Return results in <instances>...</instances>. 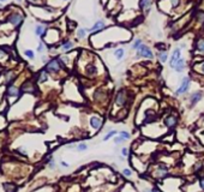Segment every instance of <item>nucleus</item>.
<instances>
[{"label": "nucleus", "mask_w": 204, "mask_h": 192, "mask_svg": "<svg viewBox=\"0 0 204 192\" xmlns=\"http://www.w3.org/2000/svg\"><path fill=\"white\" fill-rule=\"evenodd\" d=\"M118 133H119V131H116V130H109V131H107V133L102 138V142H107V141H109L110 138H114L116 135H118Z\"/></svg>", "instance_id": "nucleus-19"}, {"label": "nucleus", "mask_w": 204, "mask_h": 192, "mask_svg": "<svg viewBox=\"0 0 204 192\" xmlns=\"http://www.w3.org/2000/svg\"><path fill=\"white\" fill-rule=\"evenodd\" d=\"M202 98H203V91L198 90V91L192 92V94L190 95V107H195Z\"/></svg>", "instance_id": "nucleus-10"}, {"label": "nucleus", "mask_w": 204, "mask_h": 192, "mask_svg": "<svg viewBox=\"0 0 204 192\" xmlns=\"http://www.w3.org/2000/svg\"><path fill=\"white\" fill-rule=\"evenodd\" d=\"M60 165H61L62 167H66V168L68 167V163H66V162H65V161H61V162H60Z\"/></svg>", "instance_id": "nucleus-44"}, {"label": "nucleus", "mask_w": 204, "mask_h": 192, "mask_svg": "<svg viewBox=\"0 0 204 192\" xmlns=\"http://www.w3.org/2000/svg\"><path fill=\"white\" fill-rule=\"evenodd\" d=\"M201 142L202 144H204V130H202V133H201Z\"/></svg>", "instance_id": "nucleus-42"}, {"label": "nucleus", "mask_w": 204, "mask_h": 192, "mask_svg": "<svg viewBox=\"0 0 204 192\" xmlns=\"http://www.w3.org/2000/svg\"><path fill=\"white\" fill-rule=\"evenodd\" d=\"M129 102H130V101H129V92H127V90L121 89V90H119V91L115 94L114 101H113V103H114L115 107L124 108V107H126V104L129 103Z\"/></svg>", "instance_id": "nucleus-2"}, {"label": "nucleus", "mask_w": 204, "mask_h": 192, "mask_svg": "<svg viewBox=\"0 0 204 192\" xmlns=\"http://www.w3.org/2000/svg\"><path fill=\"white\" fill-rule=\"evenodd\" d=\"M195 49H196L197 53H199L201 55H204V39L197 40L196 46H195Z\"/></svg>", "instance_id": "nucleus-17"}, {"label": "nucleus", "mask_w": 204, "mask_h": 192, "mask_svg": "<svg viewBox=\"0 0 204 192\" xmlns=\"http://www.w3.org/2000/svg\"><path fill=\"white\" fill-rule=\"evenodd\" d=\"M162 123H163V125L166 126L167 130L171 131V130H174V129H175V127L178 126V124H179V118H178L177 114L169 113V114H167L166 117H163Z\"/></svg>", "instance_id": "nucleus-3"}, {"label": "nucleus", "mask_w": 204, "mask_h": 192, "mask_svg": "<svg viewBox=\"0 0 204 192\" xmlns=\"http://www.w3.org/2000/svg\"><path fill=\"white\" fill-rule=\"evenodd\" d=\"M118 135L120 136V137H122L125 139V141H129V139L131 138V133L129 132V131H125V130H122V131H119V133Z\"/></svg>", "instance_id": "nucleus-30"}, {"label": "nucleus", "mask_w": 204, "mask_h": 192, "mask_svg": "<svg viewBox=\"0 0 204 192\" xmlns=\"http://www.w3.org/2000/svg\"><path fill=\"white\" fill-rule=\"evenodd\" d=\"M136 54H137V58L142 56V58H145V59H153V58H154L153 50H151L148 46L144 45V43L136 50Z\"/></svg>", "instance_id": "nucleus-8"}, {"label": "nucleus", "mask_w": 204, "mask_h": 192, "mask_svg": "<svg viewBox=\"0 0 204 192\" xmlns=\"http://www.w3.org/2000/svg\"><path fill=\"white\" fill-rule=\"evenodd\" d=\"M142 192H151V187H150V189L145 187V189H143V190H142Z\"/></svg>", "instance_id": "nucleus-45"}, {"label": "nucleus", "mask_w": 204, "mask_h": 192, "mask_svg": "<svg viewBox=\"0 0 204 192\" xmlns=\"http://www.w3.org/2000/svg\"><path fill=\"white\" fill-rule=\"evenodd\" d=\"M198 186H199V189L202 192H204V177L199 178V180H198Z\"/></svg>", "instance_id": "nucleus-34"}, {"label": "nucleus", "mask_w": 204, "mask_h": 192, "mask_svg": "<svg viewBox=\"0 0 204 192\" xmlns=\"http://www.w3.org/2000/svg\"><path fill=\"white\" fill-rule=\"evenodd\" d=\"M143 45V42H142V40L141 39H136L135 41L132 42V46H131V48L132 49H135V50H137L139 47H141V46Z\"/></svg>", "instance_id": "nucleus-29"}, {"label": "nucleus", "mask_w": 204, "mask_h": 192, "mask_svg": "<svg viewBox=\"0 0 204 192\" xmlns=\"http://www.w3.org/2000/svg\"><path fill=\"white\" fill-rule=\"evenodd\" d=\"M120 153H121V156H124V157H130V148H127V147H122L121 150H120Z\"/></svg>", "instance_id": "nucleus-31"}, {"label": "nucleus", "mask_w": 204, "mask_h": 192, "mask_svg": "<svg viewBox=\"0 0 204 192\" xmlns=\"http://www.w3.org/2000/svg\"><path fill=\"white\" fill-rule=\"evenodd\" d=\"M103 123H104L103 118L100 114H92L89 119V125H90L91 129L95 130V131H100L103 126Z\"/></svg>", "instance_id": "nucleus-5"}, {"label": "nucleus", "mask_w": 204, "mask_h": 192, "mask_svg": "<svg viewBox=\"0 0 204 192\" xmlns=\"http://www.w3.org/2000/svg\"><path fill=\"white\" fill-rule=\"evenodd\" d=\"M104 29H106V24H104V22L102 19H100V21H97L91 28L86 29V30H88L89 33H100V31L104 30Z\"/></svg>", "instance_id": "nucleus-12"}, {"label": "nucleus", "mask_w": 204, "mask_h": 192, "mask_svg": "<svg viewBox=\"0 0 204 192\" xmlns=\"http://www.w3.org/2000/svg\"><path fill=\"white\" fill-rule=\"evenodd\" d=\"M86 33H88V30H86V29H84V28L78 29V30H77V37H78L79 40L84 39V37L86 36Z\"/></svg>", "instance_id": "nucleus-28"}, {"label": "nucleus", "mask_w": 204, "mask_h": 192, "mask_svg": "<svg viewBox=\"0 0 204 192\" xmlns=\"http://www.w3.org/2000/svg\"><path fill=\"white\" fill-rule=\"evenodd\" d=\"M45 50V45L42 43V42H40V45H39V47H37V52H43Z\"/></svg>", "instance_id": "nucleus-40"}, {"label": "nucleus", "mask_w": 204, "mask_h": 192, "mask_svg": "<svg viewBox=\"0 0 204 192\" xmlns=\"http://www.w3.org/2000/svg\"><path fill=\"white\" fill-rule=\"evenodd\" d=\"M179 59H181V48H175V49L173 50L172 56H171V59H169V67L173 68L174 65H175L177 61Z\"/></svg>", "instance_id": "nucleus-11"}, {"label": "nucleus", "mask_w": 204, "mask_h": 192, "mask_svg": "<svg viewBox=\"0 0 204 192\" xmlns=\"http://www.w3.org/2000/svg\"><path fill=\"white\" fill-rule=\"evenodd\" d=\"M65 66V64L62 62L61 59H52L47 62L46 65V71L51 73H56L60 71V68Z\"/></svg>", "instance_id": "nucleus-4"}, {"label": "nucleus", "mask_w": 204, "mask_h": 192, "mask_svg": "<svg viewBox=\"0 0 204 192\" xmlns=\"http://www.w3.org/2000/svg\"><path fill=\"white\" fill-rule=\"evenodd\" d=\"M76 150L79 151V153H83V151L88 150V144L84 143V142H80V143H78L77 145H76Z\"/></svg>", "instance_id": "nucleus-25"}, {"label": "nucleus", "mask_w": 204, "mask_h": 192, "mask_svg": "<svg viewBox=\"0 0 204 192\" xmlns=\"http://www.w3.org/2000/svg\"><path fill=\"white\" fill-rule=\"evenodd\" d=\"M193 70H195L196 72H198V73L204 74V60H202L198 64H196V65L193 66Z\"/></svg>", "instance_id": "nucleus-20"}, {"label": "nucleus", "mask_w": 204, "mask_h": 192, "mask_svg": "<svg viewBox=\"0 0 204 192\" xmlns=\"http://www.w3.org/2000/svg\"><path fill=\"white\" fill-rule=\"evenodd\" d=\"M121 174H122V177H125V178H131L132 177V171H131V168H122L121 169Z\"/></svg>", "instance_id": "nucleus-27"}, {"label": "nucleus", "mask_w": 204, "mask_h": 192, "mask_svg": "<svg viewBox=\"0 0 204 192\" xmlns=\"http://www.w3.org/2000/svg\"><path fill=\"white\" fill-rule=\"evenodd\" d=\"M24 89L25 91H30V92H34V86H33V84L31 83H27V86L24 85Z\"/></svg>", "instance_id": "nucleus-35"}, {"label": "nucleus", "mask_w": 204, "mask_h": 192, "mask_svg": "<svg viewBox=\"0 0 204 192\" xmlns=\"http://www.w3.org/2000/svg\"><path fill=\"white\" fill-rule=\"evenodd\" d=\"M18 1H21V0H18Z\"/></svg>", "instance_id": "nucleus-50"}, {"label": "nucleus", "mask_w": 204, "mask_h": 192, "mask_svg": "<svg viewBox=\"0 0 204 192\" xmlns=\"http://www.w3.org/2000/svg\"><path fill=\"white\" fill-rule=\"evenodd\" d=\"M73 48V42L72 41H65L61 45V50L62 52H68Z\"/></svg>", "instance_id": "nucleus-21"}, {"label": "nucleus", "mask_w": 204, "mask_h": 192, "mask_svg": "<svg viewBox=\"0 0 204 192\" xmlns=\"http://www.w3.org/2000/svg\"><path fill=\"white\" fill-rule=\"evenodd\" d=\"M64 1H67V0H64Z\"/></svg>", "instance_id": "nucleus-48"}, {"label": "nucleus", "mask_w": 204, "mask_h": 192, "mask_svg": "<svg viewBox=\"0 0 204 192\" xmlns=\"http://www.w3.org/2000/svg\"><path fill=\"white\" fill-rule=\"evenodd\" d=\"M94 101L98 104H102L103 102L108 101V91L103 90L102 88H98L94 92Z\"/></svg>", "instance_id": "nucleus-7"}, {"label": "nucleus", "mask_w": 204, "mask_h": 192, "mask_svg": "<svg viewBox=\"0 0 204 192\" xmlns=\"http://www.w3.org/2000/svg\"><path fill=\"white\" fill-rule=\"evenodd\" d=\"M24 54L28 56V58H30V59H34V52L33 50H30V49H27L25 52H24Z\"/></svg>", "instance_id": "nucleus-36"}, {"label": "nucleus", "mask_w": 204, "mask_h": 192, "mask_svg": "<svg viewBox=\"0 0 204 192\" xmlns=\"http://www.w3.org/2000/svg\"><path fill=\"white\" fill-rule=\"evenodd\" d=\"M114 58L118 61H120V60H122L124 59V56H125V49L124 48H116L115 50H114Z\"/></svg>", "instance_id": "nucleus-18"}, {"label": "nucleus", "mask_w": 204, "mask_h": 192, "mask_svg": "<svg viewBox=\"0 0 204 192\" xmlns=\"http://www.w3.org/2000/svg\"><path fill=\"white\" fill-rule=\"evenodd\" d=\"M150 174L155 180L162 181L163 179L169 175V168L165 163H156L153 169H150Z\"/></svg>", "instance_id": "nucleus-1"}, {"label": "nucleus", "mask_w": 204, "mask_h": 192, "mask_svg": "<svg viewBox=\"0 0 204 192\" xmlns=\"http://www.w3.org/2000/svg\"><path fill=\"white\" fill-rule=\"evenodd\" d=\"M7 95L9 96H18L19 95V90L16 88V86H9L7 88Z\"/></svg>", "instance_id": "nucleus-22"}, {"label": "nucleus", "mask_w": 204, "mask_h": 192, "mask_svg": "<svg viewBox=\"0 0 204 192\" xmlns=\"http://www.w3.org/2000/svg\"><path fill=\"white\" fill-rule=\"evenodd\" d=\"M15 78V73L13 72H7L5 74V80H6V83H11V80Z\"/></svg>", "instance_id": "nucleus-33"}, {"label": "nucleus", "mask_w": 204, "mask_h": 192, "mask_svg": "<svg viewBox=\"0 0 204 192\" xmlns=\"http://www.w3.org/2000/svg\"><path fill=\"white\" fill-rule=\"evenodd\" d=\"M30 1H34V3H35V1H39V0H30Z\"/></svg>", "instance_id": "nucleus-46"}, {"label": "nucleus", "mask_w": 204, "mask_h": 192, "mask_svg": "<svg viewBox=\"0 0 204 192\" xmlns=\"http://www.w3.org/2000/svg\"><path fill=\"white\" fill-rule=\"evenodd\" d=\"M48 79V73L47 71H41L40 72V77H39V83H43Z\"/></svg>", "instance_id": "nucleus-26"}, {"label": "nucleus", "mask_w": 204, "mask_h": 192, "mask_svg": "<svg viewBox=\"0 0 204 192\" xmlns=\"http://www.w3.org/2000/svg\"><path fill=\"white\" fill-rule=\"evenodd\" d=\"M151 192H161V191L157 186H153V187H151Z\"/></svg>", "instance_id": "nucleus-41"}, {"label": "nucleus", "mask_w": 204, "mask_h": 192, "mask_svg": "<svg viewBox=\"0 0 204 192\" xmlns=\"http://www.w3.org/2000/svg\"><path fill=\"white\" fill-rule=\"evenodd\" d=\"M157 58H159V60H160V62H162V64H165L167 60H168V53L166 50H163V52H160L159 54H157Z\"/></svg>", "instance_id": "nucleus-24"}, {"label": "nucleus", "mask_w": 204, "mask_h": 192, "mask_svg": "<svg viewBox=\"0 0 204 192\" xmlns=\"http://www.w3.org/2000/svg\"><path fill=\"white\" fill-rule=\"evenodd\" d=\"M185 68H186V61H185L184 58L179 59V60L177 61L175 65H174V67H173L174 71H177V72H179V73H180V72H183Z\"/></svg>", "instance_id": "nucleus-15"}, {"label": "nucleus", "mask_w": 204, "mask_h": 192, "mask_svg": "<svg viewBox=\"0 0 204 192\" xmlns=\"http://www.w3.org/2000/svg\"><path fill=\"white\" fill-rule=\"evenodd\" d=\"M84 73L86 77H96L98 74V67L94 61H89L84 67Z\"/></svg>", "instance_id": "nucleus-9"}, {"label": "nucleus", "mask_w": 204, "mask_h": 192, "mask_svg": "<svg viewBox=\"0 0 204 192\" xmlns=\"http://www.w3.org/2000/svg\"><path fill=\"white\" fill-rule=\"evenodd\" d=\"M15 186L13 185H10V184H6L5 185V190H7V192H13L15 191Z\"/></svg>", "instance_id": "nucleus-37"}, {"label": "nucleus", "mask_w": 204, "mask_h": 192, "mask_svg": "<svg viewBox=\"0 0 204 192\" xmlns=\"http://www.w3.org/2000/svg\"><path fill=\"white\" fill-rule=\"evenodd\" d=\"M151 5H153V0H139V9L144 11L145 13H148L150 11Z\"/></svg>", "instance_id": "nucleus-14"}, {"label": "nucleus", "mask_w": 204, "mask_h": 192, "mask_svg": "<svg viewBox=\"0 0 204 192\" xmlns=\"http://www.w3.org/2000/svg\"><path fill=\"white\" fill-rule=\"evenodd\" d=\"M22 21H23V17L21 16V15H12V16H10L9 17V22L11 23L12 25H15V27H18L21 23H22Z\"/></svg>", "instance_id": "nucleus-16"}, {"label": "nucleus", "mask_w": 204, "mask_h": 192, "mask_svg": "<svg viewBox=\"0 0 204 192\" xmlns=\"http://www.w3.org/2000/svg\"><path fill=\"white\" fill-rule=\"evenodd\" d=\"M35 34L37 35V36H43L46 34V27L45 25H36L35 28Z\"/></svg>", "instance_id": "nucleus-23"}, {"label": "nucleus", "mask_w": 204, "mask_h": 192, "mask_svg": "<svg viewBox=\"0 0 204 192\" xmlns=\"http://www.w3.org/2000/svg\"><path fill=\"white\" fill-rule=\"evenodd\" d=\"M113 142H114L115 145H120V144H122V143L126 142V141H125V139L122 138V137H120L119 135H116V136L113 138Z\"/></svg>", "instance_id": "nucleus-32"}, {"label": "nucleus", "mask_w": 204, "mask_h": 192, "mask_svg": "<svg viewBox=\"0 0 204 192\" xmlns=\"http://www.w3.org/2000/svg\"><path fill=\"white\" fill-rule=\"evenodd\" d=\"M160 186H161V189H162V191H163V192L167 191L169 187H171V189H173V186H172V185H169V183H168L166 179H163V180H162L161 184H160ZM181 186H183V185L174 186V191H171V192H181Z\"/></svg>", "instance_id": "nucleus-13"}, {"label": "nucleus", "mask_w": 204, "mask_h": 192, "mask_svg": "<svg viewBox=\"0 0 204 192\" xmlns=\"http://www.w3.org/2000/svg\"><path fill=\"white\" fill-rule=\"evenodd\" d=\"M0 1H1V3H4V1H6V0H0Z\"/></svg>", "instance_id": "nucleus-47"}, {"label": "nucleus", "mask_w": 204, "mask_h": 192, "mask_svg": "<svg viewBox=\"0 0 204 192\" xmlns=\"http://www.w3.org/2000/svg\"><path fill=\"white\" fill-rule=\"evenodd\" d=\"M156 47H157V49H160L161 52L166 50V45H163V43H157V45H156Z\"/></svg>", "instance_id": "nucleus-38"}, {"label": "nucleus", "mask_w": 204, "mask_h": 192, "mask_svg": "<svg viewBox=\"0 0 204 192\" xmlns=\"http://www.w3.org/2000/svg\"><path fill=\"white\" fill-rule=\"evenodd\" d=\"M0 6H1V4H0Z\"/></svg>", "instance_id": "nucleus-49"}, {"label": "nucleus", "mask_w": 204, "mask_h": 192, "mask_svg": "<svg viewBox=\"0 0 204 192\" xmlns=\"http://www.w3.org/2000/svg\"><path fill=\"white\" fill-rule=\"evenodd\" d=\"M48 166H49V168H52V169H53V168H55V161H54L53 159H51Z\"/></svg>", "instance_id": "nucleus-39"}, {"label": "nucleus", "mask_w": 204, "mask_h": 192, "mask_svg": "<svg viewBox=\"0 0 204 192\" xmlns=\"http://www.w3.org/2000/svg\"><path fill=\"white\" fill-rule=\"evenodd\" d=\"M18 150L21 151V153H22V154H24V155H27V150H25L24 148H23V147H22V148H19Z\"/></svg>", "instance_id": "nucleus-43"}, {"label": "nucleus", "mask_w": 204, "mask_h": 192, "mask_svg": "<svg viewBox=\"0 0 204 192\" xmlns=\"http://www.w3.org/2000/svg\"><path fill=\"white\" fill-rule=\"evenodd\" d=\"M190 84H191V79L190 77H184L181 79V82H180V85H179V88L175 90V96H181V95H185L186 92L189 91L190 89Z\"/></svg>", "instance_id": "nucleus-6"}]
</instances>
